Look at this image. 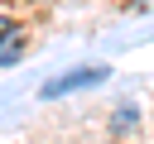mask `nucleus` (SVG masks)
<instances>
[{"label":"nucleus","mask_w":154,"mask_h":144,"mask_svg":"<svg viewBox=\"0 0 154 144\" xmlns=\"http://www.w3.org/2000/svg\"><path fill=\"white\" fill-rule=\"evenodd\" d=\"M19 53H24V38H19V29H14V24H5V53H0V62H5V67H14V62H19Z\"/></svg>","instance_id":"2"},{"label":"nucleus","mask_w":154,"mask_h":144,"mask_svg":"<svg viewBox=\"0 0 154 144\" xmlns=\"http://www.w3.org/2000/svg\"><path fill=\"white\" fill-rule=\"evenodd\" d=\"M96 82H106V67H77L67 77L43 82V96H67V91H82V86H96Z\"/></svg>","instance_id":"1"},{"label":"nucleus","mask_w":154,"mask_h":144,"mask_svg":"<svg viewBox=\"0 0 154 144\" xmlns=\"http://www.w3.org/2000/svg\"><path fill=\"white\" fill-rule=\"evenodd\" d=\"M135 120H140V110H135V106H120V115H116V130H130Z\"/></svg>","instance_id":"3"}]
</instances>
